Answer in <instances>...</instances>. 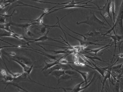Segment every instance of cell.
<instances>
[{"instance_id": "1", "label": "cell", "mask_w": 123, "mask_h": 92, "mask_svg": "<svg viewBox=\"0 0 123 92\" xmlns=\"http://www.w3.org/2000/svg\"><path fill=\"white\" fill-rule=\"evenodd\" d=\"M76 23L78 25L82 23L88 24L90 27V31H100L101 29H109L105 27L107 26V24L105 23V22L99 19L95 16L94 12H91L90 16L87 17V20L84 21L77 22Z\"/></svg>"}, {"instance_id": "2", "label": "cell", "mask_w": 123, "mask_h": 92, "mask_svg": "<svg viewBox=\"0 0 123 92\" xmlns=\"http://www.w3.org/2000/svg\"><path fill=\"white\" fill-rule=\"evenodd\" d=\"M113 27H115L116 32L118 30L122 34H123V0L119 7L116 20Z\"/></svg>"}, {"instance_id": "3", "label": "cell", "mask_w": 123, "mask_h": 92, "mask_svg": "<svg viewBox=\"0 0 123 92\" xmlns=\"http://www.w3.org/2000/svg\"><path fill=\"white\" fill-rule=\"evenodd\" d=\"M88 0H86L83 1H80V2H75L74 0H72L70 1H68L67 4L66 5H63L62 6H63V8H60L57 9H55L54 11H52L51 12L49 13H48L46 15H48L49 14L51 13H52V12H55V11H59L60 10H62V9H65L66 8H91V9H97L98 8L97 7H87L86 6H92L91 5H77L76 4H80V3H82V2H84V1H86Z\"/></svg>"}, {"instance_id": "4", "label": "cell", "mask_w": 123, "mask_h": 92, "mask_svg": "<svg viewBox=\"0 0 123 92\" xmlns=\"http://www.w3.org/2000/svg\"><path fill=\"white\" fill-rule=\"evenodd\" d=\"M90 2L94 4L95 5L97 6L98 9H98V10L100 11V14L103 17L104 19L106 21V22H107L108 23V22L106 20L105 18V17H110V19H111V22H112V23H113V20H112L111 16V14H110V12H111L110 8H111V1L109 2L108 0H107V2L105 4V5H104V6H102V8L101 9L100 8V6H97L94 3L91 2V1ZM108 24L110 25V26H110L109 24L108 23Z\"/></svg>"}, {"instance_id": "5", "label": "cell", "mask_w": 123, "mask_h": 92, "mask_svg": "<svg viewBox=\"0 0 123 92\" xmlns=\"http://www.w3.org/2000/svg\"><path fill=\"white\" fill-rule=\"evenodd\" d=\"M52 27L50 28V29H49V30H48V31L47 32V33H46V34H45L44 35H43V36L40 37L38 38V39H33L27 38V40H26V41H28V40H29V41H30V40H32V41H30L28 42H27V43H26V44H28L29 46H31L29 44V43H33V42H35L44 41L49 40V41H54L57 42H60V43H62V44H64L65 45H67V46H69V45H68L67 44H65V43H63V42H62L60 41H57V40H55L57 39H60V38H56V39H54H54H53V38H51V37H49L48 36H47V34H48L49 32V31L50 30H51V29H52Z\"/></svg>"}, {"instance_id": "6", "label": "cell", "mask_w": 123, "mask_h": 92, "mask_svg": "<svg viewBox=\"0 0 123 92\" xmlns=\"http://www.w3.org/2000/svg\"><path fill=\"white\" fill-rule=\"evenodd\" d=\"M31 6V7H34V8H37L42 9V10H43V11H44V12H47V13L49 12L50 10H51L52 9L54 8H55V7L56 6H54V7L52 8H51L49 9H44L42 8H39V7H36V6H31V5H28V4H25L23 2H21V1H17L12 4L10 8V9L8 10V11L11 10L12 9L15 8V7H17V6Z\"/></svg>"}, {"instance_id": "7", "label": "cell", "mask_w": 123, "mask_h": 92, "mask_svg": "<svg viewBox=\"0 0 123 92\" xmlns=\"http://www.w3.org/2000/svg\"><path fill=\"white\" fill-rule=\"evenodd\" d=\"M70 66L69 64H58L51 68L49 69L48 70V73L47 75L51 74V73L54 70H66L70 69Z\"/></svg>"}, {"instance_id": "8", "label": "cell", "mask_w": 123, "mask_h": 92, "mask_svg": "<svg viewBox=\"0 0 123 92\" xmlns=\"http://www.w3.org/2000/svg\"><path fill=\"white\" fill-rule=\"evenodd\" d=\"M91 65L92 67L94 68L91 67L90 66H88V65H86L87 67L91 68V69H93L95 70L96 71H98L101 75L102 77H104L105 76V74L108 68L109 67H101V66H98V65H96V64L92 63Z\"/></svg>"}, {"instance_id": "9", "label": "cell", "mask_w": 123, "mask_h": 92, "mask_svg": "<svg viewBox=\"0 0 123 92\" xmlns=\"http://www.w3.org/2000/svg\"><path fill=\"white\" fill-rule=\"evenodd\" d=\"M12 59L13 60V61L17 62L18 64H19L23 68V70L24 72L27 73L29 75H30L31 71H32L34 65L35 63H33V64L31 67H29L27 65V64H24V63H23L19 61V60H18L16 59H13L12 58Z\"/></svg>"}, {"instance_id": "10", "label": "cell", "mask_w": 123, "mask_h": 92, "mask_svg": "<svg viewBox=\"0 0 123 92\" xmlns=\"http://www.w3.org/2000/svg\"><path fill=\"white\" fill-rule=\"evenodd\" d=\"M37 24V23L36 22V23H23V24H18L16 23H13V22H11V24L12 25H13V26H15L16 27H20V28H21L22 29L23 31V35H24V32L25 31H26L27 29H28L29 27L31 26V25H33V24Z\"/></svg>"}, {"instance_id": "11", "label": "cell", "mask_w": 123, "mask_h": 92, "mask_svg": "<svg viewBox=\"0 0 123 92\" xmlns=\"http://www.w3.org/2000/svg\"><path fill=\"white\" fill-rule=\"evenodd\" d=\"M111 66L109 67L108 68L105 74V76L104 77V78L103 80V82H102V88L101 89V92H102L103 91V89L104 87V85H105V82L106 81V80L107 79H108L109 80V84H110V87L111 88Z\"/></svg>"}, {"instance_id": "12", "label": "cell", "mask_w": 123, "mask_h": 92, "mask_svg": "<svg viewBox=\"0 0 123 92\" xmlns=\"http://www.w3.org/2000/svg\"><path fill=\"white\" fill-rule=\"evenodd\" d=\"M113 31L114 34V35H108V34H106V35L111 37L112 39L113 40L114 42V45H115V50H114V56L115 54V52H116L117 43L119 41L123 39V36L118 35L117 34H116L115 33V31Z\"/></svg>"}, {"instance_id": "13", "label": "cell", "mask_w": 123, "mask_h": 92, "mask_svg": "<svg viewBox=\"0 0 123 92\" xmlns=\"http://www.w3.org/2000/svg\"><path fill=\"white\" fill-rule=\"evenodd\" d=\"M32 49H33L32 50L30 49H25L27 50H31V51H33V52H37V53L41 54L43 55H45L46 57L52 59L53 60H57L59 58H58V56H57V55H50L49 54H47V53H44L43 52H42V51H41V50L36 49H34L33 48Z\"/></svg>"}, {"instance_id": "14", "label": "cell", "mask_w": 123, "mask_h": 92, "mask_svg": "<svg viewBox=\"0 0 123 92\" xmlns=\"http://www.w3.org/2000/svg\"><path fill=\"white\" fill-rule=\"evenodd\" d=\"M37 45H38V46H39L40 47H42L43 48L44 50H45L47 52H53L54 54H68V53H73V52H75V51H69L67 50V49L65 50H60L58 51H55V50H50L46 49L45 48L42 47V46H41L39 44H36Z\"/></svg>"}, {"instance_id": "15", "label": "cell", "mask_w": 123, "mask_h": 92, "mask_svg": "<svg viewBox=\"0 0 123 92\" xmlns=\"http://www.w3.org/2000/svg\"><path fill=\"white\" fill-rule=\"evenodd\" d=\"M61 58H59L57 60H55V61H54L53 62H51L47 63L45 61V65L44 66V67L42 69V70L41 72H42V71H43L44 70H46L48 69H49V68H51L52 67H53L54 65H56L57 64H60V59H61Z\"/></svg>"}, {"instance_id": "16", "label": "cell", "mask_w": 123, "mask_h": 92, "mask_svg": "<svg viewBox=\"0 0 123 92\" xmlns=\"http://www.w3.org/2000/svg\"><path fill=\"white\" fill-rule=\"evenodd\" d=\"M19 34H16L15 32H11L8 31L6 30H4V31L2 32H1L0 34V36L10 37H13L16 38L17 39L19 40L18 37Z\"/></svg>"}, {"instance_id": "17", "label": "cell", "mask_w": 123, "mask_h": 92, "mask_svg": "<svg viewBox=\"0 0 123 92\" xmlns=\"http://www.w3.org/2000/svg\"><path fill=\"white\" fill-rule=\"evenodd\" d=\"M113 44H114H114H111V43H109V44L106 45H105L104 46L102 47H100V48H97V49H85L87 50H90V51L88 52H85V53H89V52H92L94 54V55H95L96 56L97 55V53L98 52L100 51L101 50H102L103 49H105L107 47H111L112 46Z\"/></svg>"}, {"instance_id": "18", "label": "cell", "mask_w": 123, "mask_h": 92, "mask_svg": "<svg viewBox=\"0 0 123 92\" xmlns=\"http://www.w3.org/2000/svg\"><path fill=\"white\" fill-rule=\"evenodd\" d=\"M77 77H75V76H73V75H69L64 74L63 75H62L60 77L59 79H58V84L59 85L60 83L64 81L68 80H72L73 78H76Z\"/></svg>"}, {"instance_id": "19", "label": "cell", "mask_w": 123, "mask_h": 92, "mask_svg": "<svg viewBox=\"0 0 123 92\" xmlns=\"http://www.w3.org/2000/svg\"><path fill=\"white\" fill-rule=\"evenodd\" d=\"M47 12H44V13H42V14L41 16L39 17L38 18L36 19H34V20H31V19H20V20H29V21H31V23H33V22H36L38 24H43V18L44 16H46V14H47Z\"/></svg>"}, {"instance_id": "20", "label": "cell", "mask_w": 123, "mask_h": 92, "mask_svg": "<svg viewBox=\"0 0 123 92\" xmlns=\"http://www.w3.org/2000/svg\"><path fill=\"white\" fill-rule=\"evenodd\" d=\"M70 68H71L72 69L74 70L77 71L78 73H80V74L82 75V77L83 79H84V81H85L86 85H87L88 83L87 80V79L88 78L87 76H88L89 74V72H81V71H80V70H78L75 69L74 68L72 67L70 65Z\"/></svg>"}, {"instance_id": "21", "label": "cell", "mask_w": 123, "mask_h": 92, "mask_svg": "<svg viewBox=\"0 0 123 92\" xmlns=\"http://www.w3.org/2000/svg\"><path fill=\"white\" fill-rule=\"evenodd\" d=\"M11 22H11V18L10 19V21L8 23H5L3 24H0V29L6 30L8 31L15 33V32L13 31L12 29H10V27L11 25H12Z\"/></svg>"}, {"instance_id": "22", "label": "cell", "mask_w": 123, "mask_h": 92, "mask_svg": "<svg viewBox=\"0 0 123 92\" xmlns=\"http://www.w3.org/2000/svg\"><path fill=\"white\" fill-rule=\"evenodd\" d=\"M65 70H54L51 73V75L55 76L59 79L62 75L65 74Z\"/></svg>"}, {"instance_id": "23", "label": "cell", "mask_w": 123, "mask_h": 92, "mask_svg": "<svg viewBox=\"0 0 123 92\" xmlns=\"http://www.w3.org/2000/svg\"><path fill=\"white\" fill-rule=\"evenodd\" d=\"M16 59L27 65L31 64L32 63L30 59L25 57H17Z\"/></svg>"}, {"instance_id": "24", "label": "cell", "mask_w": 123, "mask_h": 92, "mask_svg": "<svg viewBox=\"0 0 123 92\" xmlns=\"http://www.w3.org/2000/svg\"><path fill=\"white\" fill-rule=\"evenodd\" d=\"M43 45H50V46H54L57 47H60V48H63V49H81V46L80 45H76V46H68L67 47H62L59 46H55V45H51L47 44H42Z\"/></svg>"}, {"instance_id": "25", "label": "cell", "mask_w": 123, "mask_h": 92, "mask_svg": "<svg viewBox=\"0 0 123 92\" xmlns=\"http://www.w3.org/2000/svg\"><path fill=\"white\" fill-rule=\"evenodd\" d=\"M111 11L112 12L113 15V25L115 24L116 20H115V4H114V0H111Z\"/></svg>"}, {"instance_id": "26", "label": "cell", "mask_w": 123, "mask_h": 92, "mask_svg": "<svg viewBox=\"0 0 123 92\" xmlns=\"http://www.w3.org/2000/svg\"><path fill=\"white\" fill-rule=\"evenodd\" d=\"M3 77L6 82H12L15 79V78L11 74L8 73H7V74L3 75Z\"/></svg>"}, {"instance_id": "27", "label": "cell", "mask_w": 123, "mask_h": 92, "mask_svg": "<svg viewBox=\"0 0 123 92\" xmlns=\"http://www.w3.org/2000/svg\"><path fill=\"white\" fill-rule=\"evenodd\" d=\"M3 63L5 64V65L6 67V68H7V70L8 72L9 73L11 74L14 78H16L18 77H19L20 75H21V74H22V73H12V72H11L10 70H9V69L7 67V65L5 63V62H3Z\"/></svg>"}, {"instance_id": "28", "label": "cell", "mask_w": 123, "mask_h": 92, "mask_svg": "<svg viewBox=\"0 0 123 92\" xmlns=\"http://www.w3.org/2000/svg\"><path fill=\"white\" fill-rule=\"evenodd\" d=\"M74 70L69 69L66 70H65V73L67 75H69L75 76L76 75H77V71L75 70Z\"/></svg>"}, {"instance_id": "29", "label": "cell", "mask_w": 123, "mask_h": 92, "mask_svg": "<svg viewBox=\"0 0 123 92\" xmlns=\"http://www.w3.org/2000/svg\"><path fill=\"white\" fill-rule=\"evenodd\" d=\"M120 83L119 79L116 80V83L114 85V89L115 91L116 92H119V89H120Z\"/></svg>"}, {"instance_id": "30", "label": "cell", "mask_w": 123, "mask_h": 92, "mask_svg": "<svg viewBox=\"0 0 123 92\" xmlns=\"http://www.w3.org/2000/svg\"><path fill=\"white\" fill-rule=\"evenodd\" d=\"M27 47V48H33V47H27L26 46H21V45H12L11 46H0V50H1L2 48H5V47Z\"/></svg>"}, {"instance_id": "31", "label": "cell", "mask_w": 123, "mask_h": 92, "mask_svg": "<svg viewBox=\"0 0 123 92\" xmlns=\"http://www.w3.org/2000/svg\"><path fill=\"white\" fill-rule=\"evenodd\" d=\"M0 24H3L5 23L6 22V18L7 17L4 16L3 14H0Z\"/></svg>"}, {"instance_id": "32", "label": "cell", "mask_w": 123, "mask_h": 92, "mask_svg": "<svg viewBox=\"0 0 123 92\" xmlns=\"http://www.w3.org/2000/svg\"><path fill=\"white\" fill-rule=\"evenodd\" d=\"M84 56H85V57H86L87 58H89V59H91L92 60V61H94V62L95 63L96 62L95 61H94V60H93V59H94L98 60H99V61H101V62L103 61V62H105V61H104V60H103V61H102V60H101V59H100V58H98V57H89V56H86V55H84Z\"/></svg>"}, {"instance_id": "33", "label": "cell", "mask_w": 123, "mask_h": 92, "mask_svg": "<svg viewBox=\"0 0 123 92\" xmlns=\"http://www.w3.org/2000/svg\"><path fill=\"white\" fill-rule=\"evenodd\" d=\"M43 25H44V26L42 27L40 29V32L42 34H43L44 33H46V31L48 27L46 24H43Z\"/></svg>"}, {"instance_id": "34", "label": "cell", "mask_w": 123, "mask_h": 92, "mask_svg": "<svg viewBox=\"0 0 123 92\" xmlns=\"http://www.w3.org/2000/svg\"><path fill=\"white\" fill-rule=\"evenodd\" d=\"M122 63V67L121 69L119 71L118 75H117V78H118V79H119L120 78H121L122 75H123V63Z\"/></svg>"}, {"instance_id": "35", "label": "cell", "mask_w": 123, "mask_h": 92, "mask_svg": "<svg viewBox=\"0 0 123 92\" xmlns=\"http://www.w3.org/2000/svg\"><path fill=\"white\" fill-rule=\"evenodd\" d=\"M26 33L27 35H28L30 37H32L33 36H34L33 34L31 31H29L28 29H27V30L26 31Z\"/></svg>"}, {"instance_id": "36", "label": "cell", "mask_w": 123, "mask_h": 92, "mask_svg": "<svg viewBox=\"0 0 123 92\" xmlns=\"http://www.w3.org/2000/svg\"><path fill=\"white\" fill-rule=\"evenodd\" d=\"M0 71H1V73H2V74L3 75H4L6 74V71L4 69H1Z\"/></svg>"}, {"instance_id": "37", "label": "cell", "mask_w": 123, "mask_h": 92, "mask_svg": "<svg viewBox=\"0 0 123 92\" xmlns=\"http://www.w3.org/2000/svg\"><path fill=\"white\" fill-rule=\"evenodd\" d=\"M116 57H118V56H119V58H123V54H122V53H121V54H119L118 55V56H116Z\"/></svg>"}, {"instance_id": "38", "label": "cell", "mask_w": 123, "mask_h": 92, "mask_svg": "<svg viewBox=\"0 0 123 92\" xmlns=\"http://www.w3.org/2000/svg\"><path fill=\"white\" fill-rule=\"evenodd\" d=\"M9 54L10 55H12V56H15V55H16V54L14 52H10L9 53Z\"/></svg>"}, {"instance_id": "39", "label": "cell", "mask_w": 123, "mask_h": 92, "mask_svg": "<svg viewBox=\"0 0 123 92\" xmlns=\"http://www.w3.org/2000/svg\"><path fill=\"white\" fill-rule=\"evenodd\" d=\"M18 0H13L12 1V3H15V2H16V1H18Z\"/></svg>"}, {"instance_id": "40", "label": "cell", "mask_w": 123, "mask_h": 92, "mask_svg": "<svg viewBox=\"0 0 123 92\" xmlns=\"http://www.w3.org/2000/svg\"><path fill=\"white\" fill-rule=\"evenodd\" d=\"M93 0H90L89 1H88L87 2H86V3H85V4H87V3H89V2H90L91 1H92Z\"/></svg>"}, {"instance_id": "41", "label": "cell", "mask_w": 123, "mask_h": 92, "mask_svg": "<svg viewBox=\"0 0 123 92\" xmlns=\"http://www.w3.org/2000/svg\"><path fill=\"white\" fill-rule=\"evenodd\" d=\"M121 78H123V75H122L121 77Z\"/></svg>"}, {"instance_id": "42", "label": "cell", "mask_w": 123, "mask_h": 92, "mask_svg": "<svg viewBox=\"0 0 123 92\" xmlns=\"http://www.w3.org/2000/svg\"><path fill=\"white\" fill-rule=\"evenodd\" d=\"M3 0L1 1H2Z\"/></svg>"}]
</instances>
